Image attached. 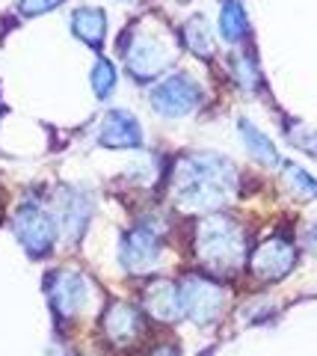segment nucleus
<instances>
[{"label": "nucleus", "mask_w": 317, "mask_h": 356, "mask_svg": "<svg viewBox=\"0 0 317 356\" xmlns=\"http://www.w3.org/2000/svg\"><path fill=\"white\" fill-rule=\"evenodd\" d=\"M237 191L234 163L214 152H193L172 166V196L184 214H214Z\"/></svg>", "instance_id": "f257e3e1"}, {"label": "nucleus", "mask_w": 317, "mask_h": 356, "mask_svg": "<svg viewBox=\"0 0 317 356\" xmlns=\"http://www.w3.org/2000/svg\"><path fill=\"white\" fill-rule=\"evenodd\" d=\"M193 250L205 270L216 276H232L240 270L246 255L243 229L225 214H205L196 222Z\"/></svg>", "instance_id": "f03ea898"}, {"label": "nucleus", "mask_w": 317, "mask_h": 356, "mask_svg": "<svg viewBox=\"0 0 317 356\" xmlns=\"http://www.w3.org/2000/svg\"><path fill=\"white\" fill-rule=\"evenodd\" d=\"M178 294L184 318H190L196 327H211L225 309V288L211 276L187 273L178 285Z\"/></svg>", "instance_id": "7ed1b4c3"}, {"label": "nucleus", "mask_w": 317, "mask_h": 356, "mask_svg": "<svg viewBox=\"0 0 317 356\" xmlns=\"http://www.w3.org/2000/svg\"><path fill=\"white\" fill-rule=\"evenodd\" d=\"M12 229L15 238L21 241V247L27 250V255L33 259H42L53 250V241H57V226H53V217L48 214L39 202H24L15 217H12Z\"/></svg>", "instance_id": "20e7f679"}, {"label": "nucleus", "mask_w": 317, "mask_h": 356, "mask_svg": "<svg viewBox=\"0 0 317 356\" xmlns=\"http://www.w3.org/2000/svg\"><path fill=\"white\" fill-rule=\"evenodd\" d=\"M202 104V89L190 74H169L151 89V107L163 119L190 116Z\"/></svg>", "instance_id": "39448f33"}, {"label": "nucleus", "mask_w": 317, "mask_h": 356, "mask_svg": "<svg viewBox=\"0 0 317 356\" xmlns=\"http://www.w3.org/2000/svg\"><path fill=\"white\" fill-rule=\"evenodd\" d=\"M249 273L258 282H279L293 270L297 264V247L285 235H273L267 241H261L258 247L249 252Z\"/></svg>", "instance_id": "423d86ee"}, {"label": "nucleus", "mask_w": 317, "mask_h": 356, "mask_svg": "<svg viewBox=\"0 0 317 356\" xmlns=\"http://www.w3.org/2000/svg\"><path fill=\"white\" fill-rule=\"evenodd\" d=\"M116 48H122L125 65L134 74V81H155L157 74L169 69V63L175 54L169 51V44H163L157 36H137L134 42H116Z\"/></svg>", "instance_id": "0eeeda50"}, {"label": "nucleus", "mask_w": 317, "mask_h": 356, "mask_svg": "<svg viewBox=\"0 0 317 356\" xmlns=\"http://www.w3.org/2000/svg\"><path fill=\"white\" fill-rule=\"evenodd\" d=\"M45 291L57 321H71L80 315L89 300V282L78 270H51L45 276Z\"/></svg>", "instance_id": "6e6552de"}, {"label": "nucleus", "mask_w": 317, "mask_h": 356, "mask_svg": "<svg viewBox=\"0 0 317 356\" xmlns=\"http://www.w3.org/2000/svg\"><path fill=\"white\" fill-rule=\"evenodd\" d=\"M163 241L160 232L151 222H137L134 229H128L119 243V261L128 273H148L155 270V264L160 259Z\"/></svg>", "instance_id": "1a4fd4ad"}, {"label": "nucleus", "mask_w": 317, "mask_h": 356, "mask_svg": "<svg viewBox=\"0 0 317 356\" xmlns=\"http://www.w3.org/2000/svg\"><path fill=\"white\" fill-rule=\"evenodd\" d=\"M101 336L113 350H125L143 336V312L130 303L113 300L101 315Z\"/></svg>", "instance_id": "9d476101"}, {"label": "nucleus", "mask_w": 317, "mask_h": 356, "mask_svg": "<svg viewBox=\"0 0 317 356\" xmlns=\"http://www.w3.org/2000/svg\"><path fill=\"white\" fill-rule=\"evenodd\" d=\"M98 146L104 149H143V128L128 110H110L98 131Z\"/></svg>", "instance_id": "9b49d317"}, {"label": "nucleus", "mask_w": 317, "mask_h": 356, "mask_svg": "<svg viewBox=\"0 0 317 356\" xmlns=\"http://www.w3.org/2000/svg\"><path fill=\"white\" fill-rule=\"evenodd\" d=\"M143 312L155 321H160V324H175L178 318H184L178 285H172L166 280L148 282L146 291H143Z\"/></svg>", "instance_id": "f8f14e48"}, {"label": "nucleus", "mask_w": 317, "mask_h": 356, "mask_svg": "<svg viewBox=\"0 0 317 356\" xmlns=\"http://www.w3.org/2000/svg\"><path fill=\"white\" fill-rule=\"evenodd\" d=\"M89 217H92V202L86 193H80V191L60 193V222H62L69 241L78 243L83 238L86 226H89Z\"/></svg>", "instance_id": "ddd939ff"}, {"label": "nucleus", "mask_w": 317, "mask_h": 356, "mask_svg": "<svg viewBox=\"0 0 317 356\" xmlns=\"http://www.w3.org/2000/svg\"><path fill=\"white\" fill-rule=\"evenodd\" d=\"M71 30H74V36L83 39L92 51H101L104 36H107V18H104L101 9L80 6L71 13Z\"/></svg>", "instance_id": "4468645a"}, {"label": "nucleus", "mask_w": 317, "mask_h": 356, "mask_svg": "<svg viewBox=\"0 0 317 356\" xmlns=\"http://www.w3.org/2000/svg\"><path fill=\"white\" fill-rule=\"evenodd\" d=\"M184 44L187 51H193L196 57L202 60H211L216 54V42H214V30L207 27V18L205 15H193L187 24H184Z\"/></svg>", "instance_id": "2eb2a0df"}, {"label": "nucleus", "mask_w": 317, "mask_h": 356, "mask_svg": "<svg viewBox=\"0 0 317 356\" xmlns=\"http://www.w3.org/2000/svg\"><path fill=\"white\" fill-rule=\"evenodd\" d=\"M237 128H240V137H243L249 154H252L258 163H264V166H279V163H282L276 146H273L270 137H264V134H261L255 125H249L246 119H240V122H237Z\"/></svg>", "instance_id": "dca6fc26"}, {"label": "nucleus", "mask_w": 317, "mask_h": 356, "mask_svg": "<svg viewBox=\"0 0 317 356\" xmlns=\"http://www.w3.org/2000/svg\"><path fill=\"white\" fill-rule=\"evenodd\" d=\"M220 30H223V39L225 42H243L249 36V21L246 13L237 0H223V13H220Z\"/></svg>", "instance_id": "f3484780"}, {"label": "nucleus", "mask_w": 317, "mask_h": 356, "mask_svg": "<svg viewBox=\"0 0 317 356\" xmlns=\"http://www.w3.org/2000/svg\"><path fill=\"white\" fill-rule=\"evenodd\" d=\"M282 178H285V184L291 187V193H297L302 199H317V181L302 170L297 163H285V170H282Z\"/></svg>", "instance_id": "a211bd4d"}, {"label": "nucleus", "mask_w": 317, "mask_h": 356, "mask_svg": "<svg viewBox=\"0 0 317 356\" xmlns=\"http://www.w3.org/2000/svg\"><path fill=\"white\" fill-rule=\"evenodd\" d=\"M113 86H116V69H113V63L104 60V57H98L95 69H92V89H95V95L104 102V98H110Z\"/></svg>", "instance_id": "6ab92c4d"}, {"label": "nucleus", "mask_w": 317, "mask_h": 356, "mask_svg": "<svg viewBox=\"0 0 317 356\" xmlns=\"http://www.w3.org/2000/svg\"><path fill=\"white\" fill-rule=\"evenodd\" d=\"M285 134H288V140H291L297 149H302L305 154L317 158V131L300 125V122H288V125H285Z\"/></svg>", "instance_id": "aec40b11"}, {"label": "nucleus", "mask_w": 317, "mask_h": 356, "mask_svg": "<svg viewBox=\"0 0 317 356\" xmlns=\"http://www.w3.org/2000/svg\"><path fill=\"white\" fill-rule=\"evenodd\" d=\"M234 77L240 81V86L243 89H258L261 86V74H258V65H255V60L249 57V54H243V57H234Z\"/></svg>", "instance_id": "412c9836"}, {"label": "nucleus", "mask_w": 317, "mask_h": 356, "mask_svg": "<svg viewBox=\"0 0 317 356\" xmlns=\"http://www.w3.org/2000/svg\"><path fill=\"white\" fill-rule=\"evenodd\" d=\"M62 3V0H21L18 9H21V15H42V13H51V9H57Z\"/></svg>", "instance_id": "4be33fe9"}, {"label": "nucleus", "mask_w": 317, "mask_h": 356, "mask_svg": "<svg viewBox=\"0 0 317 356\" xmlns=\"http://www.w3.org/2000/svg\"><path fill=\"white\" fill-rule=\"evenodd\" d=\"M148 356H181V353H178V348H175V344H160V348H155Z\"/></svg>", "instance_id": "5701e85b"}, {"label": "nucleus", "mask_w": 317, "mask_h": 356, "mask_svg": "<svg viewBox=\"0 0 317 356\" xmlns=\"http://www.w3.org/2000/svg\"><path fill=\"white\" fill-rule=\"evenodd\" d=\"M0 113H3V104H0Z\"/></svg>", "instance_id": "b1692460"}]
</instances>
